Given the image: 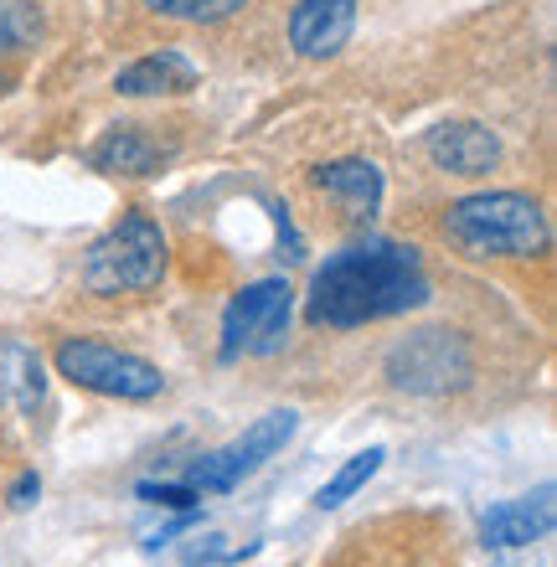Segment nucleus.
<instances>
[{
    "label": "nucleus",
    "instance_id": "4468645a",
    "mask_svg": "<svg viewBox=\"0 0 557 567\" xmlns=\"http://www.w3.org/2000/svg\"><path fill=\"white\" fill-rule=\"evenodd\" d=\"M0 388H6V398H11L21 413H37L47 398V372H42V357L37 351H27L21 341L0 346Z\"/></svg>",
    "mask_w": 557,
    "mask_h": 567
},
{
    "label": "nucleus",
    "instance_id": "dca6fc26",
    "mask_svg": "<svg viewBox=\"0 0 557 567\" xmlns=\"http://www.w3.org/2000/svg\"><path fill=\"white\" fill-rule=\"evenodd\" d=\"M155 16H166V21H192V27H212V21H227V16H238L248 0H145Z\"/></svg>",
    "mask_w": 557,
    "mask_h": 567
},
{
    "label": "nucleus",
    "instance_id": "f03ea898",
    "mask_svg": "<svg viewBox=\"0 0 557 567\" xmlns=\"http://www.w3.org/2000/svg\"><path fill=\"white\" fill-rule=\"evenodd\" d=\"M444 238L470 258H537L547 248V212L527 192H475L450 202Z\"/></svg>",
    "mask_w": 557,
    "mask_h": 567
},
{
    "label": "nucleus",
    "instance_id": "9b49d317",
    "mask_svg": "<svg viewBox=\"0 0 557 567\" xmlns=\"http://www.w3.org/2000/svg\"><path fill=\"white\" fill-rule=\"evenodd\" d=\"M196 89V62L176 47H161L151 58L130 62L120 78H114V93L124 99H161V93H192Z\"/></svg>",
    "mask_w": 557,
    "mask_h": 567
},
{
    "label": "nucleus",
    "instance_id": "a211bd4d",
    "mask_svg": "<svg viewBox=\"0 0 557 567\" xmlns=\"http://www.w3.org/2000/svg\"><path fill=\"white\" fill-rule=\"evenodd\" d=\"M223 542L227 537H217V532H207V537H192L182 547V563L186 567H207V563H233V557H248V553H254V547H243V553H238V547H223Z\"/></svg>",
    "mask_w": 557,
    "mask_h": 567
},
{
    "label": "nucleus",
    "instance_id": "20e7f679",
    "mask_svg": "<svg viewBox=\"0 0 557 567\" xmlns=\"http://www.w3.org/2000/svg\"><path fill=\"white\" fill-rule=\"evenodd\" d=\"M295 289L285 279H258L227 299L223 310V361L238 357H274L289 336Z\"/></svg>",
    "mask_w": 557,
    "mask_h": 567
},
{
    "label": "nucleus",
    "instance_id": "6ab92c4d",
    "mask_svg": "<svg viewBox=\"0 0 557 567\" xmlns=\"http://www.w3.org/2000/svg\"><path fill=\"white\" fill-rule=\"evenodd\" d=\"M135 495L140 501H151V506H166V511H196L202 506V495H196L186 480H176V485H155V480H145Z\"/></svg>",
    "mask_w": 557,
    "mask_h": 567
},
{
    "label": "nucleus",
    "instance_id": "7ed1b4c3",
    "mask_svg": "<svg viewBox=\"0 0 557 567\" xmlns=\"http://www.w3.org/2000/svg\"><path fill=\"white\" fill-rule=\"evenodd\" d=\"M166 274V233L145 212H124L83 258V284L93 295H140Z\"/></svg>",
    "mask_w": 557,
    "mask_h": 567
},
{
    "label": "nucleus",
    "instance_id": "0eeeda50",
    "mask_svg": "<svg viewBox=\"0 0 557 567\" xmlns=\"http://www.w3.org/2000/svg\"><path fill=\"white\" fill-rule=\"evenodd\" d=\"M470 346L454 330H419L408 336L398 351L388 357V377L398 392H419V398H439L450 388L470 382Z\"/></svg>",
    "mask_w": 557,
    "mask_h": 567
},
{
    "label": "nucleus",
    "instance_id": "6e6552de",
    "mask_svg": "<svg viewBox=\"0 0 557 567\" xmlns=\"http://www.w3.org/2000/svg\"><path fill=\"white\" fill-rule=\"evenodd\" d=\"M357 0H300L289 11V47L300 58H336L351 42Z\"/></svg>",
    "mask_w": 557,
    "mask_h": 567
},
{
    "label": "nucleus",
    "instance_id": "423d86ee",
    "mask_svg": "<svg viewBox=\"0 0 557 567\" xmlns=\"http://www.w3.org/2000/svg\"><path fill=\"white\" fill-rule=\"evenodd\" d=\"M295 429H300V413H295V408H279V413H269V419H258L254 429L243 433V439H233V444L202 454V460L186 470V485H192L196 495H227V491H238V485L254 475L258 464L274 460V454H279V449L295 439Z\"/></svg>",
    "mask_w": 557,
    "mask_h": 567
},
{
    "label": "nucleus",
    "instance_id": "aec40b11",
    "mask_svg": "<svg viewBox=\"0 0 557 567\" xmlns=\"http://www.w3.org/2000/svg\"><path fill=\"white\" fill-rule=\"evenodd\" d=\"M37 501H42V475H37V470H27V475H21V480L11 485L6 506H11V511H31Z\"/></svg>",
    "mask_w": 557,
    "mask_h": 567
},
{
    "label": "nucleus",
    "instance_id": "2eb2a0df",
    "mask_svg": "<svg viewBox=\"0 0 557 567\" xmlns=\"http://www.w3.org/2000/svg\"><path fill=\"white\" fill-rule=\"evenodd\" d=\"M382 460H388V449H382V444L362 449V454H351V460L341 464V470H336V475H331V480H326V485H320V491H316V506H320V511L347 506L351 495L362 491L367 480H372L377 470H382Z\"/></svg>",
    "mask_w": 557,
    "mask_h": 567
},
{
    "label": "nucleus",
    "instance_id": "1a4fd4ad",
    "mask_svg": "<svg viewBox=\"0 0 557 567\" xmlns=\"http://www.w3.org/2000/svg\"><path fill=\"white\" fill-rule=\"evenodd\" d=\"M429 161L450 176H491L501 165V140L475 120H450L429 135Z\"/></svg>",
    "mask_w": 557,
    "mask_h": 567
},
{
    "label": "nucleus",
    "instance_id": "39448f33",
    "mask_svg": "<svg viewBox=\"0 0 557 567\" xmlns=\"http://www.w3.org/2000/svg\"><path fill=\"white\" fill-rule=\"evenodd\" d=\"M58 372L83 392H104V398H124V403H145L161 398L166 377L161 367H151L145 357L114 351L104 341H62L58 346Z\"/></svg>",
    "mask_w": 557,
    "mask_h": 567
},
{
    "label": "nucleus",
    "instance_id": "ddd939ff",
    "mask_svg": "<svg viewBox=\"0 0 557 567\" xmlns=\"http://www.w3.org/2000/svg\"><path fill=\"white\" fill-rule=\"evenodd\" d=\"M316 186L326 196H336L341 212L357 217V223H367V217L382 207V171H377L372 161H331V165H320Z\"/></svg>",
    "mask_w": 557,
    "mask_h": 567
},
{
    "label": "nucleus",
    "instance_id": "f8f14e48",
    "mask_svg": "<svg viewBox=\"0 0 557 567\" xmlns=\"http://www.w3.org/2000/svg\"><path fill=\"white\" fill-rule=\"evenodd\" d=\"M104 176H155L161 165L171 161V150L161 140L145 135V124H120V130H109L89 155Z\"/></svg>",
    "mask_w": 557,
    "mask_h": 567
},
{
    "label": "nucleus",
    "instance_id": "9d476101",
    "mask_svg": "<svg viewBox=\"0 0 557 567\" xmlns=\"http://www.w3.org/2000/svg\"><path fill=\"white\" fill-rule=\"evenodd\" d=\"M553 532V485H543L537 495H522V501H506V506H491L481 516V537L485 547H527V542L547 537Z\"/></svg>",
    "mask_w": 557,
    "mask_h": 567
},
{
    "label": "nucleus",
    "instance_id": "f3484780",
    "mask_svg": "<svg viewBox=\"0 0 557 567\" xmlns=\"http://www.w3.org/2000/svg\"><path fill=\"white\" fill-rule=\"evenodd\" d=\"M37 31H42V21H37L31 6L0 0V47H27V42H37Z\"/></svg>",
    "mask_w": 557,
    "mask_h": 567
},
{
    "label": "nucleus",
    "instance_id": "f257e3e1",
    "mask_svg": "<svg viewBox=\"0 0 557 567\" xmlns=\"http://www.w3.org/2000/svg\"><path fill=\"white\" fill-rule=\"evenodd\" d=\"M419 305H429V274H423L419 248L367 238L326 258V269L310 284L305 320L331 330H357L372 320H388V315L419 310Z\"/></svg>",
    "mask_w": 557,
    "mask_h": 567
}]
</instances>
